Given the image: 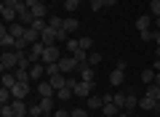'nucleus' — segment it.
Returning <instances> with one entry per match:
<instances>
[{"instance_id": "1", "label": "nucleus", "mask_w": 160, "mask_h": 117, "mask_svg": "<svg viewBox=\"0 0 160 117\" xmlns=\"http://www.w3.org/2000/svg\"><path fill=\"white\" fill-rule=\"evenodd\" d=\"M19 67V51H3L0 56V69L3 72H13Z\"/></svg>"}, {"instance_id": "2", "label": "nucleus", "mask_w": 160, "mask_h": 117, "mask_svg": "<svg viewBox=\"0 0 160 117\" xmlns=\"http://www.w3.org/2000/svg\"><path fill=\"white\" fill-rule=\"evenodd\" d=\"M78 67H80V61L75 59L72 53H69V56H62V59H59V69H62L64 75H72V72H75Z\"/></svg>"}, {"instance_id": "3", "label": "nucleus", "mask_w": 160, "mask_h": 117, "mask_svg": "<svg viewBox=\"0 0 160 117\" xmlns=\"http://www.w3.org/2000/svg\"><path fill=\"white\" fill-rule=\"evenodd\" d=\"M59 59H62V48L59 45H46V51H43V64H56Z\"/></svg>"}, {"instance_id": "4", "label": "nucleus", "mask_w": 160, "mask_h": 117, "mask_svg": "<svg viewBox=\"0 0 160 117\" xmlns=\"http://www.w3.org/2000/svg\"><path fill=\"white\" fill-rule=\"evenodd\" d=\"M0 45H3V51H13V45H16V37H13V35L8 32V27H6V24L0 27Z\"/></svg>"}, {"instance_id": "5", "label": "nucleus", "mask_w": 160, "mask_h": 117, "mask_svg": "<svg viewBox=\"0 0 160 117\" xmlns=\"http://www.w3.org/2000/svg\"><path fill=\"white\" fill-rule=\"evenodd\" d=\"M38 93H40V99H56V88L48 80H40L38 83Z\"/></svg>"}, {"instance_id": "6", "label": "nucleus", "mask_w": 160, "mask_h": 117, "mask_svg": "<svg viewBox=\"0 0 160 117\" xmlns=\"http://www.w3.org/2000/svg\"><path fill=\"white\" fill-rule=\"evenodd\" d=\"M91 88H93V83L78 80V85H75V96H78V99H88V96H91Z\"/></svg>"}, {"instance_id": "7", "label": "nucleus", "mask_w": 160, "mask_h": 117, "mask_svg": "<svg viewBox=\"0 0 160 117\" xmlns=\"http://www.w3.org/2000/svg\"><path fill=\"white\" fill-rule=\"evenodd\" d=\"M0 16H3V24H13V22H19L16 8H8V6H0Z\"/></svg>"}, {"instance_id": "8", "label": "nucleus", "mask_w": 160, "mask_h": 117, "mask_svg": "<svg viewBox=\"0 0 160 117\" xmlns=\"http://www.w3.org/2000/svg\"><path fill=\"white\" fill-rule=\"evenodd\" d=\"M11 93H13V99L27 101V96H29V83H16V85L11 88Z\"/></svg>"}, {"instance_id": "9", "label": "nucleus", "mask_w": 160, "mask_h": 117, "mask_svg": "<svg viewBox=\"0 0 160 117\" xmlns=\"http://www.w3.org/2000/svg\"><path fill=\"white\" fill-rule=\"evenodd\" d=\"M80 80H86V83H96V75H93V67H91V64H80Z\"/></svg>"}, {"instance_id": "10", "label": "nucleus", "mask_w": 160, "mask_h": 117, "mask_svg": "<svg viewBox=\"0 0 160 117\" xmlns=\"http://www.w3.org/2000/svg\"><path fill=\"white\" fill-rule=\"evenodd\" d=\"M13 112H16V117H27L29 115V101H22V99H13Z\"/></svg>"}, {"instance_id": "11", "label": "nucleus", "mask_w": 160, "mask_h": 117, "mask_svg": "<svg viewBox=\"0 0 160 117\" xmlns=\"http://www.w3.org/2000/svg\"><path fill=\"white\" fill-rule=\"evenodd\" d=\"M40 40H43L46 45H56V43H59L56 29H53V27H46V29H43V35H40Z\"/></svg>"}, {"instance_id": "12", "label": "nucleus", "mask_w": 160, "mask_h": 117, "mask_svg": "<svg viewBox=\"0 0 160 117\" xmlns=\"http://www.w3.org/2000/svg\"><path fill=\"white\" fill-rule=\"evenodd\" d=\"M120 112H123V109H120L115 101H104V106H102V115H104V117H118Z\"/></svg>"}, {"instance_id": "13", "label": "nucleus", "mask_w": 160, "mask_h": 117, "mask_svg": "<svg viewBox=\"0 0 160 117\" xmlns=\"http://www.w3.org/2000/svg\"><path fill=\"white\" fill-rule=\"evenodd\" d=\"M29 77H32V80H43V77H46V64H32V67H29Z\"/></svg>"}, {"instance_id": "14", "label": "nucleus", "mask_w": 160, "mask_h": 117, "mask_svg": "<svg viewBox=\"0 0 160 117\" xmlns=\"http://www.w3.org/2000/svg\"><path fill=\"white\" fill-rule=\"evenodd\" d=\"M8 32L13 35V37H24V32H27V24H22V22H13V24H8Z\"/></svg>"}, {"instance_id": "15", "label": "nucleus", "mask_w": 160, "mask_h": 117, "mask_svg": "<svg viewBox=\"0 0 160 117\" xmlns=\"http://www.w3.org/2000/svg\"><path fill=\"white\" fill-rule=\"evenodd\" d=\"M109 83L112 85H123L126 83V69H112V72H109Z\"/></svg>"}, {"instance_id": "16", "label": "nucleus", "mask_w": 160, "mask_h": 117, "mask_svg": "<svg viewBox=\"0 0 160 117\" xmlns=\"http://www.w3.org/2000/svg\"><path fill=\"white\" fill-rule=\"evenodd\" d=\"M86 104H88V109H102V106H104V96H88V99H86Z\"/></svg>"}, {"instance_id": "17", "label": "nucleus", "mask_w": 160, "mask_h": 117, "mask_svg": "<svg viewBox=\"0 0 160 117\" xmlns=\"http://www.w3.org/2000/svg\"><path fill=\"white\" fill-rule=\"evenodd\" d=\"M29 11H32V16H35V19H46V13H48V6H46V3H38V6H32Z\"/></svg>"}, {"instance_id": "18", "label": "nucleus", "mask_w": 160, "mask_h": 117, "mask_svg": "<svg viewBox=\"0 0 160 117\" xmlns=\"http://www.w3.org/2000/svg\"><path fill=\"white\" fill-rule=\"evenodd\" d=\"M78 27H80V22H78L75 16H64V29H67L69 35H72V32H78Z\"/></svg>"}, {"instance_id": "19", "label": "nucleus", "mask_w": 160, "mask_h": 117, "mask_svg": "<svg viewBox=\"0 0 160 117\" xmlns=\"http://www.w3.org/2000/svg\"><path fill=\"white\" fill-rule=\"evenodd\" d=\"M136 29H139V32L152 29V16H139V19H136Z\"/></svg>"}, {"instance_id": "20", "label": "nucleus", "mask_w": 160, "mask_h": 117, "mask_svg": "<svg viewBox=\"0 0 160 117\" xmlns=\"http://www.w3.org/2000/svg\"><path fill=\"white\" fill-rule=\"evenodd\" d=\"M24 40H27L29 45H35V43L40 40V32H38V29H32V27H27V32H24Z\"/></svg>"}, {"instance_id": "21", "label": "nucleus", "mask_w": 160, "mask_h": 117, "mask_svg": "<svg viewBox=\"0 0 160 117\" xmlns=\"http://www.w3.org/2000/svg\"><path fill=\"white\" fill-rule=\"evenodd\" d=\"M69 96H75V90L69 88V85H64V88L56 90V99H59V101H69Z\"/></svg>"}, {"instance_id": "22", "label": "nucleus", "mask_w": 160, "mask_h": 117, "mask_svg": "<svg viewBox=\"0 0 160 117\" xmlns=\"http://www.w3.org/2000/svg\"><path fill=\"white\" fill-rule=\"evenodd\" d=\"M19 80H16V75L13 72H3V88H13Z\"/></svg>"}, {"instance_id": "23", "label": "nucleus", "mask_w": 160, "mask_h": 117, "mask_svg": "<svg viewBox=\"0 0 160 117\" xmlns=\"http://www.w3.org/2000/svg\"><path fill=\"white\" fill-rule=\"evenodd\" d=\"M40 106H43V115H53V112H56L53 99H40Z\"/></svg>"}, {"instance_id": "24", "label": "nucleus", "mask_w": 160, "mask_h": 117, "mask_svg": "<svg viewBox=\"0 0 160 117\" xmlns=\"http://www.w3.org/2000/svg\"><path fill=\"white\" fill-rule=\"evenodd\" d=\"M136 106H139V99H136V96H133V93H128V96H126V112H128V115H131V112L136 109Z\"/></svg>"}, {"instance_id": "25", "label": "nucleus", "mask_w": 160, "mask_h": 117, "mask_svg": "<svg viewBox=\"0 0 160 117\" xmlns=\"http://www.w3.org/2000/svg\"><path fill=\"white\" fill-rule=\"evenodd\" d=\"M142 83H144V85H152V83H155V69H152V67L142 72Z\"/></svg>"}, {"instance_id": "26", "label": "nucleus", "mask_w": 160, "mask_h": 117, "mask_svg": "<svg viewBox=\"0 0 160 117\" xmlns=\"http://www.w3.org/2000/svg\"><path fill=\"white\" fill-rule=\"evenodd\" d=\"M104 61V56L99 53V51H91V53H88V64H91V67H96V64H102Z\"/></svg>"}, {"instance_id": "27", "label": "nucleus", "mask_w": 160, "mask_h": 117, "mask_svg": "<svg viewBox=\"0 0 160 117\" xmlns=\"http://www.w3.org/2000/svg\"><path fill=\"white\" fill-rule=\"evenodd\" d=\"M155 35H158V29H144V32H139V40H144V43H152Z\"/></svg>"}, {"instance_id": "28", "label": "nucleus", "mask_w": 160, "mask_h": 117, "mask_svg": "<svg viewBox=\"0 0 160 117\" xmlns=\"http://www.w3.org/2000/svg\"><path fill=\"white\" fill-rule=\"evenodd\" d=\"M48 27L62 29V27H64V16H48Z\"/></svg>"}, {"instance_id": "29", "label": "nucleus", "mask_w": 160, "mask_h": 117, "mask_svg": "<svg viewBox=\"0 0 160 117\" xmlns=\"http://www.w3.org/2000/svg\"><path fill=\"white\" fill-rule=\"evenodd\" d=\"M144 96H149V99H158L160 101V85H147V93H144Z\"/></svg>"}, {"instance_id": "30", "label": "nucleus", "mask_w": 160, "mask_h": 117, "mask_svg": "<svg viewBox=\"0 0 160 117\" xmlns=\"http://www.w3.org/2000/svg\"><path fill=\"white\" fill-rule=\"evenodd\" d=\"M64 45H67V53H78V51H80V40H72V37H69Z\"/></svg>"}, {"instance_id": "31", "label": "nucleus", "mask_w": 160, "mask_h": 117, "mask_svg": "<svg viewBox=\"0 0 160 117\" xmlns=\"http://www.w3.org/2000/svg\"><path fill=\"white\" fill-rule=\"evenodd\" d=\"M126 96L128 93H112V101L120 106V109H126Z\"/></svg>"}, {"instance_id": "32", "label": "nucleus", "mask_w": 160, "mask_h": 117, "mask_svg": "<svg viewBox=\"0 0 160 117\" xmlns=\"http://www.w3.org/2000/svg\"><path fill=\"white\" fill-rule=\"evenodd\" d=\"M0 115H3V117H16V112H13V104H3V106H0Z\"/></svg>"}, {"instance_id": "33", "label": "nucleus", "mask_w": 160, "mask_h": 117, "mask_svg": "<svg viewBox=\"0 0 160 117\" xmlns=\"http://www.w3.org/2000/svg\"><path fill=\"white\" fill-rule=\"evenodd\" d=\"M62 69H59V61L56 64H46V77H53V75H59Z\"/></svg>"}, {"instance_id": "34", "label": "nucleus", "mask_w": 160, "mask_h": 117, "mask_svg": "<svg viewBox=\"0 0 160 117\" xmlns=\"http://www.w3.org/2000/svg\"><path fill=\"white\" fill-rule=\"evenodd\" d=\"M64 8H67L69 13H72V11H78V8H80V0H64Z\"/></svg>"}, {"instance_id": "35", "label": "nucleus", "mask_w": 160, "mask_h": 117, "mask_svg": "<svg viewBox=\"0 0 160 117\" xmlns=\"http://www.w3.org/2000/svg\"><path fill=\"white\" fill-rule=\"evenodd\" d=\"M43 115V106L40 104H29V117H40Z\"/></svg>"}, {"instance_id": "36", "label": "nucleus", "mask_w": 160, "mask_h": 117, "mask_svg": "<svg viewBox=\"0 0 160 117\" xmlns=\"http://www.w3.org/2000/svg\"><path fill=\"white\" fill-rule=\"evenodd\" d=\"M80 51H88L91 53V37H80Z\"/></svg>"}, {"instance_id": "37", "label": "nucleus", "mask_w": 160, "mask_h": 117, "mask_svg": "<svg viewBox=\"0 0 160 117\" xmlns=\"http://www.w3.org/2000/svg\"><path fill=\"white\" fill-rule=\"evenodd\" d=\"M24 48H29V43H27L24 37H19V40H16V45H13V51H24Z\"/></svg>"}, {"instance_id": "38", "label": "nucleus", "mask_w": 160, "mask_h": 117, "mask_svg": "<svg viewBox=\"0 0 160 117\" xmlns=\"http://www.w3.org/2000/svg\"><path fill=\"white\" fill-rule=\"evenodd\" d=\"M3 6H8V8H19V6H24V0H3Z\"/></svg>"}, {"instance_id": "39", "label": "nucleus", "mask_w": 160, "mask_h": 117, "mask_svg": "<svg viewBox=\"0 0 160 117\" xmlns=\"http://www.w3.org/2000/svg\"><path fill=\"white\" fill-rule=\"evenodd\" d=\"M51 117H72V112H67V109H56Z\"/></svg>"}, {"instance_id": "40", "label": "nucleus", "mask_w": 160, "mask_h": 117, "mask_svg": "<svg viewBox=\"0 0 160 117\" xmlns=\"http://www.w3.org/2000/svg\"><path fill=\"white\" fill-rule=\"evenodd\" d=\"M91 8H93V11H102V8H104V0H91Z\"/></svg>"}, {"instance_id": "41", "label": "nucleus", "mask_w": 160, "mask_h": 117, "mask_svg": "<svg viewBox=\"0 0 160 117\" xmlns=\"http://www.w3.org/2000/svg\"><path fill=\"white\" fill-rule=\"evenodd\" d=\"M152 13H155V19L160 16V0H152Z\"/></svg>"}, {"instance_id": "42", "label": "nucleus", "mask_w": 160, "mask_h": 117, "mask_svg": "<svg viewBox=\"0 0 160 117\" xmlns=\"http://www.w3.org/2000/svg\"><path fill=\"white\" fill-rule=\"evenodd\" d=\"M72 117H88V109H72Z\"/></svg>"}, {"instance_id": "43", "label": "nucleus", "mask_w": 160, "mask_h": 117, "mask_svg": "<svg viewBox=\"0 0 160 117\" xmlns=\"http://www.w3.org/2000/svg\"><path fill=\"white\" fill-rule=\"evenodd\" d=\"M128 64H126V59H118V61H115V69H126Z\"/></svg>"}, {"instance_id": "44", "label": "nucleus", "mask_w": 160, "mask_h": 117, "mask_svg": "<svg viewBox=\"0 0 160 117\" xmlns=\"http://www.w3.org/2000/svg\"><path fill=\"white\" fill-rule=\"evenodd\" d=\"M152 69H155V72H160V59H158V56H155V67Z\"/></svg>"}, {"instance_id": "45", "label": "nucleus", "mask_w": 160, "mask_h": 117, "mask_svg": "<svg viewBox=\"0 0 160 117\" xmlns=\"http://www.w3.org/2000/svg\"><path fill=\"white\" fill-rule=\"evenodd\" d=\"M155 85H160V72H155Z\"/></svg>"}, {"instance_id": "46", "label": "nucleus", "mask_w": 160, "mask_h": 117, "mask_svg": "<svg viewBox=\"0 0 160 117\" xmlns=\"http://www.w3.org/2000/svg\"><path fill=\"white\" fill-rule=\"evenodd\" d=\"M115 3H118V0H104V6H115Z\"/></svg>"}, {"instance_id": "47", "label": "nucleus", "mask_w": 160, "mask_h": 117, "mask_svg": "<svg viewBox=\"0 0 160 117\" xmlns=\"http://www.w3.org/2000/svg\"><path fill=\"white\" fill-rule=\"evenodd\" d=\"M155 56H158V59H160V45H158V48H155Z\"/></svg>"}, {"instance_id": "48", "label": "nucleus", "mask_w": 160, "mask_h": 117, "mask_svg": "<svg viewBox=\"0 0 160 117\" xmlns=\"http://www.w3.org/2000/svg\"><path fill=\"white\" fill-rule=\"evenodd\" d=\"M155 24H158V29H160V16H158V19H155Z\"/></svg>"}]
</instances>
